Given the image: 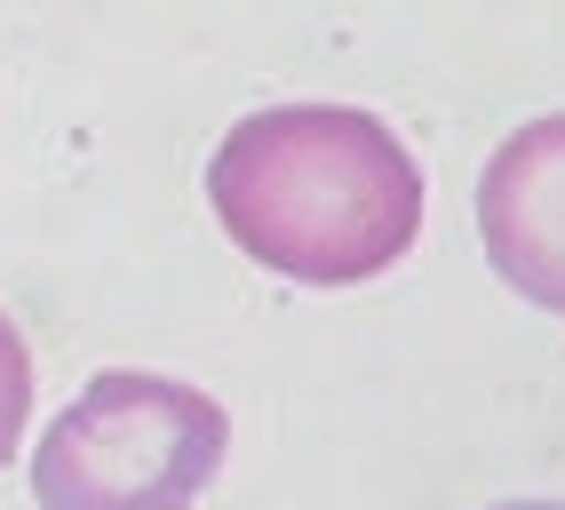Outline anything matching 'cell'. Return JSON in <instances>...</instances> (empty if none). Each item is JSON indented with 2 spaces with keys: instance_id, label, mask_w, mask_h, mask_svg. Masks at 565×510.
<instances>
[{
  "instance_id": "1",
  "label": "cell",
  "mask_w": 565,
  "mask_h": 510,
  "mask_svg": "<svg viewBox=\"0 0 565 510\" xmlns=\"http://www.w3.org/2000/svg\"><path fill=\"white\" fill-rule=\"evenodd\" d=\"M207 208L263 272L359 287L423 232V168L359 104H271L215 144Z\"/></svg>"
},
{
  "instance_id": "2",
  "label": "cell",
  "mask_w": 565,
  "mask_h": 510,
  "mask_svg": "<svg viewBox=\"0 0 565 510\" xmlns=\"http://www.w3.org/2000/svg\"><path fill=\"white\" fill-rule=\"evenodd\" d=\"M223 455L232 415L200 383L111 368L49 423L32 455V495L41 510H192L215 487Z\"/></svg>"
},
{
  "instance_id": "3",
  "label": "cell",
  "mask_w": 565,
  "mask_h": 510,
  "mask_svg": "<svg viewBox=\"0 0 565 510\" xmlns=\"http://www.w3.org/2000/svg\"><path fill=\"white\" fill-rule=\"evenodd\" d=\"M478 240L525 304L565 319V113L525 120L478 176Z\"/></svg>"
},
{
  "instance_id": "4",
  "label": "cell",
  "mask_w": 565,
  "mask_h": 510,
  "mask_svg": "<svg viewBox=\"0 0 565 510\" xmlns=\"http://www.w3.org/2000/svg\"><path fill=\"white\" fill-rule=\"evenodd\" d=\"M24 415H32V351H24V336H17V319L0 311V463L17 455Z\"/></svg>"
},
{
  "instance_id": "5",
  "label": "cell",
  "mask_w": 565,
  "mask_h": 510,
  "mask_svg": "<svg viewBox=\"0 0 565 510\" xmlns=\"http://www.w3.org/2000/svg\"><path fill=\"white\" fill-rule=\"evenodd\" d=\"M494 510H565V502H494Z\"/></svg>"
}]
</instances>
